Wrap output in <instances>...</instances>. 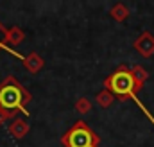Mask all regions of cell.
<instances>
[{
  "instance_id": "6da1fadb",
  "label": "cell",
  "mask_w": 154,
  "mask_h": 147,
  "mask_svg": "<svg viewBox=\"0 0 154 147\" xmlns=\"http://www.w3.org/2000/svg\"><path fill=\"white\" fill-rule=\"evenodd\" d=\"M23 102V92L16 84H5L0 88V106L4 110H16Z\"/></svg>"
},
{
  "instance_id": "7a4b0ae2",
  "label": "cell",
  "mask_w": 154,
  "mask_h": 147,
  "mask_svg": "<svg viewBox=\"0 0 154 147\" xmlns=\"http://www.w3.org/2000/svg\"><path fill=\"white\" fill-rule=\"evenodd\" d=\"M109 88L115 92L116 95H133L134 77L129 72H125V70H120L109 79Z\"/></svg>"
},
{
  "instance_id": "3957f363",
  "label": "cell",
  "mask_w": 154,
  "mask_h": 147,
  "mask_svg": "<svg viewBox=\"0 0 154 147\" xmlns=\"http://www.w3.org/2000/svg\"><path fill=\"white\" fill-rule=\"evenodd\" d=\"M68 147H93L95 145V136L86 126H77L68 135Z\"/></svg>"
},
{
  "instance_id": "277c9868",
  "label": "cell",
  "mask_w": 154,
  "mask_h": 147,
  "mask_svg": "<svg viewBox=\"0 0 154 147\" xmlns=\"http://www.w3.org/2000/svg\"><path fill=\"white\" fill-rule=\"evenodd\" d=\"M0 47H4V33H2V29H0Z\"/></svg>"
}]
</instances>
